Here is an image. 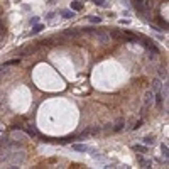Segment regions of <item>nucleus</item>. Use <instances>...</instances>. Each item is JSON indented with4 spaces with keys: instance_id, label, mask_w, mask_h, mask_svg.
<instances>
[{
    "instance_id": "nucleus-3",
    "label": "nucleus",
    "mask_w": 169,
    "mask_h": 169,
    "mask_svg": "<svg viewBox=\"0 0 169 169\" xmlns=\"http://www.w3.org/2000/svg\"><path fill=\"white\" fill-rule=\"evenodd\" d=\"M139 39H140V41L144 42V46L147 47L149 51H152L154 54H159V49H157V46H156V44H154V42H152V41H149V39L142 37V36H139Z\"/></svg>"
},
{
    "instance_id": "nucleus-22",
    "label": "nucleus",
    "mask_w": 169,
    "mask_h": 169,
    "mask_svg": "<svg viewBox=\"0 0 169 169\" xmlns=\"http://www.w3.org/2000/svg\"><path fill=\"white\" fill-rule=\"evenodd\" d=\"M7 73H8V66L2 64V66H0V76H2V75H7Z\"/></svg>"
},
{
    "instance_id": "nucleus-21",
    "label": "nucleus",
    "mask_w": 169,
    "mask_h": 169,
    "mask_svg": "<svg viewBox=\"0 0 169 169\" xmlns=\"http://www.w3.org/2000/svg\"><path fill=\"white\" fill-rule=\"evenodd\" d=\"M90 22H93V24H100V22H101V17L91 15V17H90Z\"/></svg>"
},
{
    "instance_id": "nucleus-4",
    "label": "nucleus",
    "mask_w": 169,
    "mask_h": 169,
    "mask_svg": "<svg viewBox=\"0 0 169 169\" xmlns=\"http://www.w3.org/2000/svg\"><path fill=\"white\" fill-rule=\"evenodd\" d=\"M10 139H12V140H17V142H21V140L27 139V135H25L24 130H14L12 135H10Z\"/></svg>"
},
{
    "instance_id": "nucleus-8",
    "label": "nucleus",
    "mask_w": 169,
    "mask_h": 169,
    "mask_svg": "<svg viewBox=\"0 0 169 169\" xmlns=\"http://www.w3.org/2000/svg\"><path fill=\"white\" fill-rule=\"evenodd\" d=\"M137 161H139V164L142 166V167H152V161L151 159H145V157L139 156V157H137Z\"/></svg>"
},
{
    "instance_id": "nucleus-2",
    "label": "nucleus",
    "mask_w": 169,
    "mask_h": 169,
    "mask_svg": "<svg viewBox=\"0 0 169 169\" xmlns=\"http://www.w3.org/2000/svg\"><path fill=\"white\" fill-rule=\"evenodd\" d=\"M101 130V127H88L86 130H83L80 134V137H78V140H84L86 137H90V135H97L98 132Z\"/></svg>"
},
{
    "instance_id": "nucleus-13",
    "label": "nucleus",
    "mask_w": 169,
    "mask_h": 169,
    "mask_svg": "<svg viewBox=\"0 0 169 169\" xmlns=\"http://www.w3.org/2000/svg\"><path fill=\"white\" fill-rule=\"evenodd\" d=\"M134 151H137V152H140V154H147V151H149V147L147 145H142V144H135L134 145Z\"/></svg>"
},
{
    "instance_id": "nucleus-24",
    "label": "nucleus",
    "mask_w": 169,
    "mask_h": 169,
    "mask_svg": "<svg viewBox=\"0 0 169 169\" xmlns=\"http://www.w3.org/2000/svg\"><path fill=\"white\" fill-rule=\"evenodd\" d=\"M37 22H39V17H32V19H30V24H37Z\"/></svg>"
},
{
    "instance_id": "nucleus-19",
    "label": "nucleus",
    "mask_w": 169,
    "mask_h": 169,
    "mask_svg": "<svg viewBox=\"0 0 169 169\" xmlns=\"http://www.w3.org/2000/svg\"><path fill=\"white\" fill-rule=\"evenodd\" d=\"M122 129H123V120H118V122L115 123V127H112L113 132H118V130H122Z\"/></svg>"
},
{
    "instance_id": "nucleus-12",
    "label": "nucleus",
    "mask_w": 169,
    "mask_h": 169,
    "mask_svg": "<svg viewBox=\"0 0 169 169\" xmlns=\"http://www.w3.org/2000/svg\"><path fill=\"white\" fill-rule=\"evenodd\" d=\"M142 142H144V145H154L156 144V137L154 135H147V137L142 139Z\"/></svg>"
},
{
    "instance_id": "nucleus-17",
    "label": "nucleus",
    "mask_w": 169,
    "mask_h": 169,
    "mask_svg": "<svg viewBox=\"0 0 169 169\" xmlns=\"http://www.w3.org/2000/svg\"><path fill=\"white\" fill-rule=\"evenodd\" d=\"M61 15H63L64 19H73V17H75V10H64V12H61Z\"/></svg>"
},
{
    "instance_id": "nucleus-15",
    "label": "nucleus",
    "mask_w": 169,
    "mask_h": 169,
    "mask_svg": "<svg viewBox=\"0 0 169 169\" xmlns=\"http://www.w3.org/2000/svg\"><path fill=\"white\" fill-rule=\"evenodd\" d=\"M44 29V25L42 24H34V27H32V30H30V36H34V34H37V32H41V30Z\"/></svg>"
},
{
    "instance_id": "nucleus-16",
    "label": "nucleus",
    "mask_w": 169,
    "mask_h": 169,
    "mask_svg": "<svg viewBox=\"0 0 169 169\" xmlns=\"http://www.w3.org/2000/svg\"><path fill=\"white\" fill-rule=\"evenodd\" d=\"M81 8H83V4H80V2H71V10H75V12H80Z\"/></svg>"
},
{
    "instance_id": "nucleus-9",
    "label": "nucleus",
    "mask_w": 169,
    "mask_h": 169,
    "mask_svg": "<svg viewBox=\"0 0 169 169\" xmlns=\"http://www.w3.org/2000/svg\"><path fill=\"white\" fill-rule=\"evenodd\" d=\"M108 36H110V39H117V41H122V32H120L118 29H112Z\"/></svg>"
},
{
    "instance_id": "nucleus-5",
    "label": "nucleus",
    "mask_w": 169,
    "mask_h": 169,
    "mask_svg": "<svg viewBox=\"0 0 169 169\" xmlns=\"http://www.w3.org/2000/svg\"><path fill=\"white\" fill-rule=\"evenodd\" d=\"M152 103H154V93L149 90V91H145V95H144V107L147 108V107H151Z\"/></svg>"
},
{
    "instance_id": "nucleus-1",
    "label": "nucleus",
    "mask_w": 169,
    "mask_h": 169,
    "mask_svg": "<svg viewBox=\"0 0 169 169\" xmlns=\"http://www.w3.org/2000/svg\"><path fill=\"white\" fill-rule=\"evenodd\" d=\"M71 147H73V151H76V152H90L91 156L97 154V151L93 147H90V145H86V144H73Z\"/></svg>"
},
{
    "instance_id": "nucleus-18",
    "label": "nucleus",
    "mask_w": 169,
    "mask_h": 169,
    "mask_svg": "<svg viewBox=\"0 0 169 169\" xmlns=\"http://www.w3.org/2000/svg\"><path fill=\"white\" fill-rule=\"evenodd\" d=\"M161 151H162V156L167 159V156H169V147H167V144H161Z\"/></svg>"
},
{
    "instance_id": "nucleus-14",
    "label": "nucleus",
    "mask_w": 169,
    "mask_h": 169,
    "mask_svg": "<svg viewBox=\"0 0 169 169\" xmlns=\"http://www.w3.org/2000/svg\"><path fill=\"white\" fill-rule=\"evenodd\" d=\"M34 51H36V47H25V49H22V51H19V53H17V54L19 56H25V54H32Z\"/></svg>"
},
{
    "instance_id": "nucleus-11",
    "label": "nucleus",
    "mask_w": 169,
    "mask_h": 169,
    "mask_svg": "<svg viewBox=\"0 0 169 169\" xmlns=\"http://www.w3.org/2000/svg\"><path fill=\"white\" fill-rule=\"evenodd\" d=\"M24 132H25V135H27V137H37V130H36L34 127H25Z\"/></svg>"
},
{
    "instance_id": "nucleus-10",
    "label": "nucleus",
    "mask_w": 169,
    "mask_h": 169,
    "mask_svg": "<svg viewBox=\"0 0 169 169\" xmlns=\"http://www.w3.org/2000/svg\"><path fill=\"white\" fill-rule=\"evenodd\" d=\"M80 34L81 32L78 29H68V30H64V36H66V37H78Z\"/></svg>"
},
{
    "instance_id": "nucleus-6",
    "label": "nucleus",
    "mask_w": 169,
    "mask_h": 169,
    "mask_svg": "<svg viewBox=\"0 0 169 169\" xmlns=\"http://www.w3.org/2000/svg\"><path fill=\"white\" fill-rule=\"evenodd\" d=\"M95 36H97V39L101 42V44H108L110 42V36L107 32H101V30H97L95 32Z\"/></svg>"
},
{
    "instance_id": "nucleus-23",
    "label": "nucleus",
    "mask_w": 169,
    "mask_h": 169,
    "mask_svg": "<svg viewBox=\"0 0 169 169\" xmlns=\"http://www.w3.org/2000/svg\"><path fill=\"white\" fill-rule=\"evenodd\" d=\"M93 2H95L97 5H105V2H107V0H93Z\"/></svg>"
},
{
    "instance_id": "nucleus-7",
    "label": "nucleus",
    "mask_w": 169,
    "mask_h": 169,
    "mask_svg": "<svg viewBox=\"0 0 169 169\" xmlns=\"http://www.w3.org/2000/svg\"><path fill=\"white\" fill-rule=\"evenodd\" d=\"M161 88H162V83H161L159 78H156V80L152 81V90H151V91L156 95V93H161Z\"/></svg>"
},
{
    "instance_id": "nucleus-20",
    "label": "nucleus",
    "mask_w": 169,
    "mask_h": 169,
    "mask_svg": "<svg viewBox=\"0 0 169 169\" xmlns=\"http://www.w3.org/2000/svg\"><path fill=\"white\" fill-rule=\"evenodd\" d=\"M21 63V59L17 58V59H10V61H7V63H4L5 66H14V64H19Z\"/></svg>"
},
{
    "instance_id": "nucleus-25",
    "label": "nucleus",
    "mask_w": 169,
    "mask_h": 169,
    "mask_svg": "<svg viewBox=\"0 0 169 169\" xmlns=\"http://www.w3.org/2000/svg\"><path fill=\"white\" fill-rule=\"evenodd\" d=\"M139 127H142V120H139V122L135 123V127H134V129H139Z\"/></svg>"
}]
</instances>
